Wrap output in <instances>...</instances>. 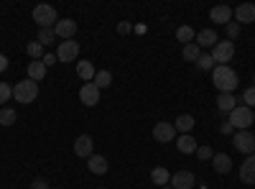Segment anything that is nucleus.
I'll return each instance as SVG.
<instances>
[{
	"label": "nucleus",
	"instance_id": "nucleus-1",
	"mask_svg": "<svg viewBox=\"0 0 255 189\" xmlns=\"http://www.w3.org/2000/svg\"><path fill=\"white\" fill-rule=\"evenodd\" d=\"M212 85H215L220 92H235L238 85H240V77L230 64L227 67H215V72H212Z\"/></svg>",
	"mask_w": 255,
	"mask_h": 189
},
{
	"label": "nucleus",
	"instance_id": "nucleus-2",
	"mask_svg": "<svg viewBox=\"0 0 255 189\" xmlns=\"http://www.w3.org/2000/svg\"><path fill=\"white\" fill-rule=\"evenodd\" d=\"M253 123H255V110L248 108V105H238V108L230 113V125L238 131H250Z\"/></svg>",
	"mask_w": 255,
	"mask_h": 189
},
{
	"label": "nucleus",
	"instance_id": "nucleus-3",
	"mask_svg": "<svg viewBox=\"0 0 255 189\" xmlns=\"http://www.w3.org/2000/svg\"><path fill=\"white\" fill-rule=\"evenodd\" d=\"M13 97H15V102H23V105L33 102V100L38 97V82H33V79H20V82H15Z\"/></svg>",
	"mask_w": 255,
	"mask_h": 189
},
{
	"label": "nucleus",
	"instance_id": "nucleus-4",
	"mask_svg": "<svg viewBox=\"0 0 255 189\" xmlns=\"http://www.w3.org/2000/svg\"><path fill=\"white\" fill-rule=\"evenodd\" d=\"M33 20L38 23V28H54L59 23V15H56V8L54 5H46L41 3L33 8Z\"/></svg>",
	"mask_w": 255,
	"mask_h": 189
},
{
	"label": "nucleus",
	"instance_id": "nucleus-5",
	"mask_svg": "<svg viewBox=\"0 0 255 189\" xmlns=\"http://www.w3.org/2000/svg\"><path fill=\"white\" fill-rule=\"evenodd\" d=\"M212 59H215V64L217 67H227V61L235 56V44H232V41L227 38V41H217L215 46H212Z\"/></svg>",
	"mask_w": 255,
	"mask_h": 189
},
{
	"label": "nucleus",
	"instance_id": "nucleus-6",
	"mask_svg": "<svg viewBox=\"0 0 255 189\" xmlns=\"http://www.w3.org/2000/svg\"><path fill=\"white\" fill-rule=\"evenodd\" d=\"M232 143H235V149L245 156H253L255 154V136L250 131H235L232 136Z\"/></svg>",
	"mask_w": 255,
	"mask_h": 189
},
{
	"label": "nucleus",
	"instance_id": "nucleus-7",
	"mask_svg": "<svg viewBox=\"0 0 255 189\" xmlns=\"http://www.w3.org/2000/svg\"><path fill=\"white\" fill-rule=\"evenodd\" d=\"M232 20H235V23H240V26H250V23H255V5H253V3H243V5H238L235 10H232Z\"/></svg>",
	"mask_w": 255,
	"mask_h": 189
},
{
	"label": "nucleus",
	"instance_id": "nucleus-8",
	"mask_svg": "<svg viewBox=\"0 0 255 189\" xmlns=\"http://www.w3.org/2000/svg\"><path fill=\"white\" fill-rule=\"evenodd\" d=\"M153 138L158 143H171L176 138V128H174V123H168V120H161L153 125Z\"/></svg>",
	"mask_w": 255,
	"mask_h": 189
},
{
	"label": "nucleus",
	"instance_id": "nucleus-9",
	"mask_svg": "<svg viewBox=\"0 0 255 189\" xmlns=\"http://www.w3.org/2000/svg\"><path fill=\"white\" fill-rule=\"evenodd\" d=\"M74 154H77L79 159H90V156L95 154V141H92L90 133L77 136V141H74Z\"/></svg>",
	"mask_w": 255,
	"mask_h": 189
},
{
	"label": "nucleus",
	"instance_id": "nucleus-10",
	"mask_svg": "<svg viewBox=\"0 0 255 189\" xmlns=\"http://www.w3.org/2000/svg\"><path fill=\"white\" fill-rule=\"evenodd\" d=\"M79 56V44L77 41H61L56 49V59L59 61H77Z\"/></svg>",
	"mask_w": 255,
	"mask_h": 189
},
{
	"label": "nucleus",
	"instance_id": "nucleus-11",
	"mask_svg": "<svg viewBox=\"0 0 255 189\" xmlns=\"http://www.w3.org/2000/svg\"><path fill=\"white\" fill-rule=\"evenodd\" d=\"M79 100L87 105V108H95V105L100 102V87L95 85V82H87V85H82V90H79Z\"/></svg>",
	"mask_w": 255,
	"mask_h": 189
},
{
	"label": "nucleus",
	"instance_id": "nucleus-12",
	"mask_svg": "<svg viewBox=\"0 0 255 189\" xmlns=\"http://www.w3.org/2000/svg\"><path fill=\"white\" fill-rule=\"evenodd\" d=\"M54 33H56V38H61V41H72V36L77 33V20H72V18L59 20V23L54 26Z\"/></svg>",
	"mask_w": 255,
	"mask_h": 189
},
{
	"label": "nucleus",
	"instance_id": "nucleus-13",
	"mask_svg": "<svg viewBox=\"0 0 255 189\" xmlns=\"http://www.w3.org/2000/svg\"><path fill=\"white\" fill-rule=\"evenodd\" d=\"M168 184H171L174 189H191L197 184V177L191 172H176V174H171V182Z\"/></svg>",
	"mask_w": 255,
	"mask_h": 189
},
{
	"label": "nucleus",
	"instance_id": "nucleus-14",
	"mask_svg": "<svg viewBox=\"0 0 255 189\" xmlns=\"http://www.w3.org/2000/svg\"><path fill=\"white\" fill-rule=\"evenodd\" d=\"M240 182L243 184H255V154L253 156H248L243 164H240Z\"/></svg>",
	"mask_w": 255,
	"mask_h": 189
},
{
	"label": "nucleus",
	"instance_id": "nucleus-15",
	"mask_svg": "<svg viewBox=\"0 0 255 189\" xmlns=\"http://www.w3.org/2000/svg\"><path fill=\"white\" fill-rule=\"evenodd\" d=\"M209 20H215V23H220V26H227L232 20V8L230 5H215L209 10Z\"/></svg>",
	"mask_w": 255,
	"mask_h": 189
},
{
	"label": "nucleus",
	"instance_id": "nucleus-16",
	"mask_svg": "<svg viewBox=\"0 0 255 189\" xmlns=\"http://www.w3.org/2000/svg\"><path fill=\"white\" fill-rule=\"evenodd\" d=\"M87 169H90L92 174L102 177V174H108L110 164H108V159H105V156H100V154H92V156L87 159Z\"/></svg>",
	"mask_w": 255,
	"mask_h": 189
},
{
	"label": "nucleus",
	"instance_id": "nucleus-17",
	"mask_svg": "<svg viewBox=\"0 0 255 189\" xmlns=\"http://www.w3.org/2000/svg\"><path fill=\"white\" fill-rule=\"evenodd\" d=\"M95 74H97V69H95L92 61H87V59L77 61V77L84 79V85H87V82H95Z\"/></svg>",
	"mask_w": 255,
	"mask_h": 189
},
{
	"label": "nucleus",
	"instance_id": "nucleus-18",
	"mask_svg": "<svg viewBox=\"0 0 255 189\" xmlns=\"http://www.w3.org/2000/svg\"><path fill=\"white\" fill-rule=\"evenodd\" d=\"M176 149H179L181 154H197L199 143H197V138L191 136V133H184V136L176 138Z\"/></svg>",
	"mask_w": 255,
	"mask_h": 189
},
{
	"label": "nucleus",
	"instance_id": "nucleus-19",
	"mask_svg": "<svg viewBox=\"0 0 255 189\" xmlns=\"http://www.w3.org/2000/svg\"><path fill=\"white\" fill-rule=\"evenodd\" d=\"M194 44H197L199 49H212V46L217 44V31H212V28L199 31V33H197V38H194Z\"/></svg>",
	"mask_w": 255,
	"mask_h": 189
},
{
	"label": "nucleus",
	"instance_id": "nucleus-20",
	"mask_svg": "<svg viewBox=\"0 0 255 189\" xmlns=\"http://www.w3.org/2000/svg\"><path fill=\"white\" fill-rule=\"evenodd\" d=\"M235 108H238V97L232 92H220L217 95V110L220 113H232Z\"/></svg>",
	"mask_w": 255,
	"mask_h": 189
},
{
	"label": "nucleus",
	"instance_id": "nucleus-21",
	"mask_svg": "<svg viewBox=\"0 0 255 189\" xmlns=\"http://www.w3.org/2000/svg\"><path fill=\"white\" fill-rule=\"evenodd\" d=\"M197 125V120H194V115H189V113H181L176 120H174V128H176V133H191V128Z\"/></svg>",
	"mask_w": 255,
	"mask_h": 189
},
{
	"label": "nucleus",
	"instance_id": "nucleus-22",
	"mask_svg": "<svg viewBox=\"0 0 255 189\" xmlns=\"http://www.w3.org/2000/svg\"><path fill=\"white\" fill-rule=\"evenodd\" d=\"M212 169H215L217 174H230L232 159H230L227 154H215V156H212Z\"/></svg>",
	"mask_w": 255,
	"mask_h": 189
},
{
	"label": "nucleus",
	"instance_id": "nucleus-23",
	"mask_svg": "<svg viewBox=\"0 0 255 189\" xmlns=\"http://www.w3.org/2000/svg\"><path fill=\"white\" fill-rule=\"evenodd\" d=\"M46 77V64H44V61H31V64H28V79H33V82H41V79H44Z\"/></svg>",
	"mask_w": 255,
	"mask_h": 189
},
{
	"label": "nucleus",
	"instance_id": "nucleus-24",
	"mask_svg": "<svg viewBox=\"0 0 255 189\" xmlns=\"http://www.w3.org/2000/svg\"><path fill=\"white\" fill-rule=\"evenodd\" d=\"M176 38L186 46V44H194L197 33H194V28H191V26H179V28H176Z\"/></svg>",
	"mask_w": 255,
	"mask_h": 189
},
{
	"label": "nucleus",
	"instance_id": "nucleus-25",
	"mask_svg": "<svg viewBox=\"0 0 255 189\" xmlns=\"http://www.w3.org/2000/svg\"><path fill=\"white\" fill-rule=\"evenodd\" d=\"M151 182L158 184V187H166L168 182H171V177H168V169H163V166H156V169L151 172Z\"/></svg>",
	"mask_w": 255,
	"mask_h": 189
},
{
	"label": "nucleus",
	"instance_id": "nucleus-26",
	"mask_svg": "<svg viewBox=\"0 0 255 189\" xmlns=\"http://www.w3.org/2000/svg\"><path fill=\"white\" fill-rule=\"evenodd\" d=\"M181 56H184V61H194V64H197V59L202 56V49L197 44H186L184 51H181Z\"/></svg>",
	"mask_w": 255,
	"mask_h": 189
},
{
	"label": "nucleus",
	"instance_id": "nucleus-27",
	"mask_svg": "<svg viewBox=\"0 0 255 189\" xmlns=\"http://www.w3.org/2000/svg\"><path fill=\"white\" fill-rule=\"evenodd\" d=\"M18 120V115H15V110L13 108H0V128H8V125H13Z\"/></svg>",
	"mask_w": 255,
	"mask_h": 189
},
{
	"label": "nucleus",
	"instance_id": "nucleus-28",
	"mask_svg": "<svg viewBox=\"0 0 255 189\" xmlns=\"http://www.w3.org/2000/svg\"><path fill=\"white\" fill-rule=\"evenodd\" d=\"M54 38H56L54 28H38V36H36V41H38L41 46H49V44H54Z\"/></svg>",
	"mask_w": 255,
	"mask_h": 189
},
{
	"label": "nucleus",
	"instance_id": "nucleus-29",
	"mask_svg": "<svg viewBox=\"0 0 255 189\" xmlns=\"http://www.w3.org/2000/svg\"><path fill=\"white\" fill-rule=\"evenodd\" d=\"M197 67H199L202 72H215L217 64H215V59H212V54H204V51H202V56L197 59Z\"/></svg>",
	"mask_w": 255,
	"mask_h": 189
},
{
	"label": "nucleus",
	"instance_id": "nucleus-30",
	"mask_svg": "<svg viewBox=\"0 0 255 189\" xmlns=\"http://www.w3.org/2000/svg\"><path fill=\"white\" fill-rule=\"evenodd\" d=\"M95 85H97L100 90H102V87H110V85H113V74H110L108 69L97 72V74H95Z\"/></svg>",
	"mask_w": 255,
	"mask_h": 189
},
{
	"label": "nucleus",
	"instance_id": "nucleus-31",
	"mask_svg": "<svg viewBox=\"0 0 255 189\" xmlns=\"http://www.w3.org/2000/svg\"><path fill=\"white\" fill-rule=\"evenodd\" d=\"M26 54H28L33 61H38V59H44V46H41L38 41H31V44L26 46Z\"/></svg>",
	"mask_w": 255,
	"mask_h": 189
},
{
	"label": "nucleus",
	"instance_id": "nucleus-32",
	"mask_svg": "<svg viewBox=\"0 0 255 189\" xmlns=\"http://www.w3.org/2000/svg\"><path fill=\"white\" fill-rule=\"evenodd\" d=\"M13 97V87L10 85H5V82H0V105L5 108V102Z\"/></svg>",
	"mask_w": 255,
	"mask_h": 189
},
{
	"label": "nucleus",
	"instance_id": "nucleus-33",
	"mask_svg": "<svg viewBox=\"0 0 255 189\" xmlns=\"http://www.w3.org/2000/svg\"><path fill=\"white\" fill-rule=\"evenodd\" d=\"M197 156L202 159V161H212V156H215V151H212V146H207V143H202L199 149H197Z\"/></svg>",
	"mask_w": 255,
	"mask_h": 189
},
{
	"label": "nucleus",
	"instance_id": "nucleus-34",
	"mask_svg": "<svg viewBox=\"0 0 255 189\" xmlns=\"http://www.w3.org/2000/svg\"><path fill=\"white\" fill-rule=\"evenodd\" d=\"M225 28H227V38H230V41L240 36V23H235V20H230V23H227Z\"/></svg>",
	"mask_w": 255,
	"mask_h": 189
},
{
	"label": "nucleus",
	"instance_id": "nucleus-35",
	"mask_svg": "<svg viewBox=\"0 0 255 189\" xmlns=\"http://www.w3.org/2000/svg\"><path fill=\"white\" fill-rule=\"evenodd\" d=\"M243 102L248 105V108H255V87H248L243 92Z\"/></svg>",
	"mask_w": 255,
	"mask_h": 189
},
{
	"label": "nucleus",
	"instance_id": "nucleus-36",
	"mask_svg": "<svg viewBox=\"0 0 255 189\" xmlns=\"http://www.w3.org/2000/svg\"><path fill=\"white\" fill-rule=\"evenodd\" d=\"M130 31H133V26L128 23V20H120V23H118V33H120V36H125V33H130Z\"/></svg>",
	"mask_w": 255,
	"mask_h": 189
},
{
	"label": "nucleus",
	"instance_id": "nucleus-37",
	"mask_svg": "<svg viewBox=\"0 0 255 189\" xmlns=\"http://www.w3.org/2000/svg\"><path fill=\"white\" fill-rule=\"evenodd\" d=\"M41 61H44L46 69H49V67H54V64H56L59 59H56V54H44V59H41Z\"/></svg>",
	"mask_w": 255,
	"mask_h": 189
},
{
	"label": "nucleus",
	"instance_id": "nucleus-38",
	"mask_svg": "<svg viewBox=\"0 0 255 189\" xmlns=\"http://www.w3.org/2000/svg\"><path fill=\"white\" fill-rule=\"evenodd\" d=\"M31 189H51V187H49V182H46V179H33Z\"/></svg>",
	"mask_w": 255,
	"mask_h": 189
},
{
	"label": "nucleus",
	"instance_id": "nucleus-39",
	"mask_svg": "<svg viewBox=\"0 0 255 189\" xmlns=\"http://www.w3.org/2000/svg\"><path fill=\"white\" fill-rule=\"evenodd\" d=\"M232 131H235V128H232V125H230V120H227V123H222V125H220V133H222V136H230V133H232Z\"/></svg>",
	"mask_w": 255,
	"mask_h": 189
},
{
	"label": "nucleus",
	"instance_id": "nucleus-40",
	"mask_svg": "<svg viewBox=\"0 0 255 189\" xmlns=\"http://www.w3.org/2000/svg\"><path fill=\"white\" fill-rule=\"evenodd\" d=\"M5 69H8V56H5V54H0V74H3Z\"/></svg>",
	"mask_w": 255,
	"mask_h": 189
},
{
	"label": "nucleus",
	"instance_id": "nucleus-41",
	"mask_svg": "<svg viewBox=\"0 0 255 189\" xmlns=\"http://www.w3.org/2000/svg\"><path fill=\"white\" fill-rule=\"evenodd\" d=\"M161 189H174V187H171V184H166V187H161Z\"/></svg>",
	"mask_w": 255,
	"mask_h": 189
},
{
	"label": "nucleus",
	"instance_id": "nucleus-42",
	"mask_svg": "<svg viewBox=\"0 0 255 189\" xmlns=\"http://www.w3.org/2000/svg\"><path fill=\"white\" fill-rule=\"evenodd\" d=\"M253 87H255V77H253Z\"/></svg>",
	"mask_w": 255,
	"mask_h": 189
},
{
	"label": "nucleus",
	"instance_id": "nucleus-43",
	"mask_svg": "<svg viewBox=\"0 0 255 189\" xmlns=\"http://www.w3.org/2000/svg\"><path fill=\"white\" fill-rule=\"evenodd\" d=\"M54 189H59V187H54Z\"/></svg>",
	"mask_w": 255,
	"mask_h": 189
},
{
	"label": "nucleus",
	"instance_id": "nucleus-44",
	"mask_svg": "<svg viewBox=\"0 0 255 189\" xmlns=\"http://www.w3.org/2000/svg\"><path fill=\"white\" fill-rule=\"evenodd\" d=\"M100 189H105V187H100Z\"/></svg>",
	"mask_w": 255,
	"mask_h": 189
}]
</instances>
